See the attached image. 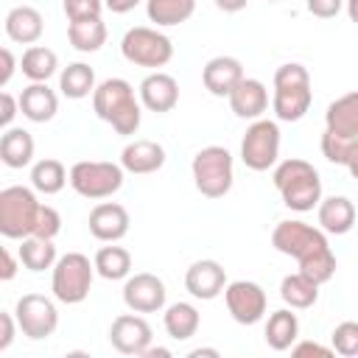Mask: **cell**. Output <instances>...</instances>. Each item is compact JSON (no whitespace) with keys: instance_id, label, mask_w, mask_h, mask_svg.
Segmentation results:
<instances>
[{"instance_id":"obj_1","label":"cell","mask_w":358,"mask_h":358,"mask_svg":"<svg viewBox=\"0 0 358 358\" xmlns=\"http://www.w3.org/2000/svg\"><path fill=\"white\" fill-rule=\"evenodd\" d=\"M271 246L299 263V271L313 282H327L336 274V255L322 229L305 221H280L271 232Z\"/></svg>"},{"instance_id":"obj_2","label":"cell","mask_w":358,"mask_h":358,"mask_svg":"<svg viewBox=\"0 0 358 358\" xmlns=\"http://www.w3.org/2000/svg\"><path fill=\"white\" fill-rule=\"evenodd\" d=\"M92 109L123 137L140 129V101L134 98V87L126 78L101 81L92 92Z\"/></svg>"},{"instance_id":"obj_3","label":"cell","mask_w":358,"mask_h":358,"mask_svg":"<svg viewBox=\"0 0 358 358\" xmlns=\"http://www.w3.org/2000/svg\"><path fill=\"white\" fill-rule=\"evenodd\" d=\"M274 187L280 190L285 207L296 213H308L322 201V179L316 168L299 157H291L277 165L274 171Z\"/></svg>"},{"instance_id":"obj_4","label":"cell","mask_w":358,"mask_h":358,"mask_svg":"<svg viewBox=\"0 0 358 358\" xmlns=\"http://www.w3.org/2000/svg\"><path fill=\"white\" fill-rule=\"evenodd\" d=\"M310 101H313V92H310L308 70L296 62L280 64L274 70V98H271L274 115L285 123H294L310 109Z\"/></svg>"},{"instance_id":"obj_5","label":"cell","mask_w":358,"mask_h":358,"mask_svg":"<svg viewBox=\"0 0 358 358\" xmlns=\"http://www.w3.org/2000/svg\"><path fill=\"white\" fill-rule=\"evenodd\" d=\"M39 207L42 204L36 201L31 187H22V185L3 187L0 190V232H3V238L22 241V238L34 235Z\"/></svg>"},{"instance_id":"obj_6","label":"cell","mask_w":358,"mask_h":358,"mask_svg":"<svg viewBox=\"0 0 358 358\" xmlns=\"http://www.w3.org/2000/svg\"><path fill=\"white\" fill-rule=\"evenodd\" d=\"M193 182L196 190L207 199H221L229 193L235 171H232V154L224 145H207L193 157Z\"/></svg>"},{"instance_id":"obj_7","label":"cell","mask_w":358,"mask_h":358,"mask_svg":"<svg viewBox=\"0 0 358 358\" xmlns=\"http://www.w3.org/2000/svg\"><path fill=\"white\" fill-rule=\"evenodd\" d=\"M92 271H95V263H90L87 255H81V252L62 255L53 266V280H50L53 296L64 305L84 302L92 288Z\"/></svg>"},{"instance_id":"obj_8","label":"cell","mask_w":358,"mask_h":358,"mask_svg":"<svg viewBox=\"0 0 358 358\" xmlns=\"http://www.w3.org/2000/svg\"><path fill=\"white\" fill-rule=\"evenodd\" d=\"M120 53L126 62H131L137 67H165L173 59V45L162 31L137 25L123 34Z\"/></svg>"},{"instance_id":"obj_9","label":"cell","mask_w":358,"mask_h":358,"mask_svg":"<svg viewBox=\"0 0 358 358\" xmlns=\"http://www.w3.org/2000/svg\"><path fill=\"white\" fill-rule=\"evenodd\" d=\"M70 185L84 199H109L123 187V165L84 159L70 168Z\"/></svg>"},{"instance_id":"obj_10","label":"cell","mask_w":358,"mask_h":358,"mask_svg":"<svg viewBox=\"0 0 358 358\" xmlns=\"http://www.w3.org/2000/svg\"><path fill=\"white\" fill-rule=\"evenodd\" d=\"M280 157V126L274 120H255L241 140V159L249 171H268Z\"/></svg>"},{"instance_id":"obj_11","label":"cell","mask_w":358,"mask_h":358,"mask_svg":"<svg viewBox=\"0 0 358 358\" xmlns=\"http://www.w3.org/2000/svg\"><path fill=\"white\" fill-rule=\"evenodd\" d=\"M14 316H17L22 336H28L34 341L53 336V330L59 327V310L42 294H22L14 305Z\"/></svg>"},{"instance_id":"obj_12","label":"cell","mask_w":358,"mask_h":358,"mask_svg":"<svg viewBox=\"0 0 358 358\" xmlns=\"http://www.w3.org/2000/svg\"><path fill=\"white\" fill-rule=\"evenodd\" d=\"M224 302L238 324H257L266 313V291L252 280H235L224 288Z\"/></svg>"},{"instance_id":"obj_13","label":"cell","mask_w":358,"mask_h":358,"mask_svg":"<svg viewBox=\"0 0 358 358\" xmlns=\"http://www.w3.org/2000/svg\"><path fill=\"white\" fill-rule=\"evenodd\" d=\"M165 296H168L165 282L157 274H148V271H140V274L129 277L126 285H123V302L134 313H157V310H162Z\"/></svg>"},{"instance_id":"obj_14","label":"cell","mask_w":358,"mask_h":358,"mask_svg":"<svg viewBox=\"0 0 358 358\" xmlns=\"http://www.w3.org/2000/svg\"><path fill=\"white\" fill-rule=\"evenodd\" d=\"M109 344L120 355H145L151 347V324L137 313H120L109 327Z\"/></svg>"},{"instance_id":"obj_15","label":"cell","mask_w":358,"mask_h":358,"mask_svg":"<svg viewBox=\"0 0 358 358\" xmlns=\"http://www.w3.org/2000/svg\"><path fill=\"white\" fill-rule=\"evenodd\" d=\"M129 213L117 201H101L90 210V232L103 243H115L129 232Z\"/></svg>"},{"instance_id":"obj_16","label":"cell","mask_w":358,"mask_h":358,"mask_svg":"<svg viewBox=\"0 0 358 358\" xmlns=\"http://www.w3.org/2000/svg\"><path fill=\"white\" fill-rule=\"evenodd\" d=\"M241 78H243V64L235 56H215L201 70L204 90L215 98H229V92L241 84Z\"/></svg>"},{"instance_id":"obj_17","label":"cell","mask_w":358,"mask_h":358,"mask_svg":"<svg viewBox=\"0 0 358 358\" xmlns=\"http://www.w3.org/2000/svg\"><path fill=\"white\" fill-rule=\"evenodd\" d=\"M185 288L196 299H215L227 288V271L218 260H196L185 274Z\"/></svg>"},{"instance_id":"obj_18","label":"cell","mask_w":358,"mask_h":358,"mask_svg":"<svg viewBox=\"0 0 358 358\" xmlns=\"http://www.w3.org/2000/svg\"><path fill=\"white\" fill-rule=\"evenodd\" d=\"M140 103L148 112H171L179 103V84L168 73H151L140 81Z\"/></svg>"},{"instance_id":"obj_19","label":"cell","mask_w":358,"mask_h":358,"mask_svg":"<svg viewBox=\"0 0 358 358\" xmlns=\"http://www.w3.org/2000/svg\"><path fill=\"white\" fill-rule=\"evenodd\" d=\"M229 109L243 120H257L268 109V92L266 84L257 78H241V84L229 92Z\"/></svg>"},{"instance_id":"obj_20","label":"cell","mask_w":358,"mask_h":358,"mask_svg":"<svg viewBox=\"0 0 358 358\" xmlns=\"http://www.w3.org/2000/svg\"><path fill=\"white\" fill-rule=\"evenodd\" d=\"M56 109H59V98L48 87V81H31L20 92V112L31 123H48L56 115Z\"/></svg>"},{"instance_id":"obj_21","label":"cell","mask_w":358,"mask_h":358,"mask_svg":"<svg viewBox=\"0 0 358 358\" xmlns=\"http://www.w3.org/2000/svg\"><path fill=\"white\" fill-rule=\"evenodd\" d=\"M6 36L11 42H20V45H34L42 31H45V20L42 14L34 8V6H14L8 14H6Z\"/></svg>"},{"instance_id":"obj_22","label":"cell","mask_w":358,"mask_h":358,"mask_svg":"<svg viewBox=\"0 0 358 358\" xmlns=\"http://www.w3.org/2000/svg\"><path fill=\"white\" fill-rule=\"evenodd\" d=\"M324 129L347 137V140H358V92H347L341 98H336L327 112H324Z\"/></svg>"},{"instance_id":"obj_23","label":"cell","mask_w":358,"mask_h":358,"mask_svg":"<svg viewBox=\"0 0 358 358\" xmlns=\"http://www.w3.org/2000/svg\"><path fill=\"white\" fill-rule=\"evenodd\" d=\"M120 165L129 173H154L165 165V148L154 140H134L123 148Z\"/></svg>"},{"instance_id":"obj_24","label":"cell","mask_w":358,"mask_h":358,"mask_svg":"<svg viewBox=\"0 0 358 358\" xmlns=\"http://www.w3.org/2000/svg\"><path fill=\"white\" fill-rule=\"evenodd\" d=\"M319 224L330 235H344L355 224V204L347 196H330L319 201Z\"/></svg>"},{"instance_id":"obj_25","label":"cell","mask_w":358,"mask_h":358,"mask_svg":"<svg viewBox=\"0 0 358 358\" xmlns=\"http://www.w3.org/2000/svg\"><path fill=\"white\" fill-rule=\"evenodd\" d=\"M0 159L6 168H25L34 159V137L20 126H8L0 137Z\"/></svg>"},{"instance_id":"obj_26","label":"cell","mask_w":358,"mask_h":358,"mask_svg":"<svg viewBox=\"0 0 358 358\" xmlns=\"http://www.w3.org/2000/svg\"><path fill=\"white\" fill-rule=\"evenodd\" d=\"M263 336H266V344L271 350H277V352L291 350L294 341H296V336H299V319H296V313H291L288 308L274 310L268 316V322H266Z\"/></svg>"},{"instance_id":"obj_27","label":"cell","mask_w":358,"mask_h":358,"mask_svg":"<svg viewBox=\"0 0 358 358\" xmlns=\"http://www.w3.org/2000/svg\"><path fill=\"white\" fill-rule=\"evenodd\" d=\"M67 39L76 50L81 53H95L106 42V25L101 17H87V20H70L67 25Z\"/></svg>"},{"instance_id":"obj_28","label":"cell","mask_w":358,"mask_h":358,"mask_svg":"<svg viewBox=\"0 0 358 358\" xmlns=\"http://www.w3.org/2000/svg\"><path fill=\"white\" fill-rule=\"evenodd\" d=\"M280 296H282L285 305H291L296 310H305V308L316 305V299H319V282H313L302 271L285 274L282 282H280Z\"/></svg>"},{"instance_id":"obj_29","label":"cell","mask_w":358,"mask_h":358,"mask_svg":"<svg viewBox=\"0 0 358 358\" xmlns=\"http://www.w3.org/2000/svg\"><path fill=\"white\" fill-rule=\"evenodd\" d=\"M165 330L171 338L176 341H187L190 336H196L199 324H201V316L199 310L190 305V302H173L168 310H165Z\"/></svg>"},{"instance_id":"obj_30","label":"cell","mask_w":358,"mask_h":358,"mask_svg":"<svg viewBox=\"0 0 358 358\" xmlns=\"http://www.w3.org/2000/svg\"><path fill=\"white\" fill-rule=\"evenodd\" d=\"M59 90L73 101L87 98L90 92H95V70L90 64H84V62L67 64L62 70V76H59Z\"/></svg>"},{"instance_id":"obj_31","label":"cell","mask_w":358,"mask_h":358,"mask_svg":"<svg viewBox=\"0 0 358 358\" xmlns=\"http://www.w3.org/2000/svg\"><path fill=\"white\" fill-rule=\"evenodd\" d=\"M20 67H22V76L25 78H31V81H48L56 73V67H59V56L50 48H45V45H31L22 53Z\"/></svg>"},{"instance_id":"obj_32","label":"cell","mask_w":358,"mask_h":358,"mask_svg":"<svg viewBox=\"0 0 358 358\" xmlns=\"http://www.w3.org/2000/svg\"><path fill=\"white\" fill-rule=\"evenodd\" d=\"M67 182H70L67 168H64L59 159H53V157L39 159V162L31 168V185H34V190H39V193H45V196L59 193Z\"/></svg>"},{"instance_id":"obj_33","label":"cell","mask_w":358,"mask_h":358,"mask_svg":"<svg viewBox=\"0 0 358 358\" xmlns=\"http://www.w3.org/2000/svg\"><path fill=\"white\" fill-rule=\"evenodd\" d=\"M56 246L53 241H45V238H36V235H28L22 238V246H20V263L28 268V271H45V268H53L56 266Z\"/></svg>"},{"instance_id":"obj_34","label":"cell","mask_w":358,"mask_h":358,"mask_svg":"<svg viewBox=\"0 0 358 358\" xmlns=\"http://www.w3.org/2000/svg\"><path fill=\"white\" fill-rule=\"evenodd\" d=\"M196 11V0H148L145 14L157 25H179L190 20Z\"/></svg>"},{"instance_id":"obj_35","label":"cell","mask_w":358,"mask_h":358,"mask_svg":"<svg viewBox=\"0 0 358 358\" xmlns=\"http://www.w3.org/2000/svg\"><path fill=\"white\" fill-rule=\"evenodd\" d=\"M92 263L103 280H123L131 271V255L123 246H101Z\"/></svg>"},{"instance_id":"obj_36","label":"cell","mask_w":358,"mask_h":358,"mask_svg":"<svg viewBox=\"0 0 358 358\" xmlns=\"http://www.w3.org/2000/svg\"><path fill=\"white\" fill-rule=\"evenodd\" d=\"M330 341H333L330 347H333L338 355H347V358L358 355V322H341V324L333 330Z\"/></svg>"},{"instance_id":"obj_37","label":"cell","mask_w":358,"mask_h":358,"mask_svg":"<svg viewBox=\"0 0 358 358\" xmlns=\"http://www.w3.org/2000/svg\"><path fill=\"white\" fill-rule=\"evenodd\" d=\"M352 143H355V140L338 137V134H333V131L324 129V134H322V154H324L330 162H336V165H347V157H350V151H352Z\"/></svg>"},{"instance_id":"obj_38","label":"cell","mask_w":358,"mask_h":358,"mask_svg":"<svg viewBox=\"0 0 358 358\" xmlns=\"http://www.w3.org/2000/svg\"><path fill=\"white\" fill-rule=\"evenodd\" d=\"M59 232H62V215H59L50 204H42V207H39L36 227H34V235H36V238H45V241H53Z\"/></svg>"},{"instance_id":"obj_39","label":"cell","mask_w":358,"mask_h":358,"mask_svg":"<svg viewBox=\"0 0 358 358\" xmlns=\"http://www.w3.org/2000/svg\"><path fill=\"white\" fill-rule=\"evenodd\" d=\"M103 0H64V14L67 20H87V17H101Z\"/></svg>"},{"instance_id":"obj_40","label":"cell","mask_w":358,"mask_h":358,"mask_svg":"<svg viewBox=\"0 0 358 358\" xmlns=\"http://www.w3.org/2000/svg\"><path fill=\"white\" fill-rule=\"evenodd\" d=\"M17 327H20V324H17V316L8 313V310H3V313H0V352H6V350L11 347Z\"/></svg>"},{"instance_id":"obj_41","label":"cell","mask_w":358,"mask_h":358,"mask_svg":"<svg viewBox=\"0 0 358 358\" xmlns=\"http://www.w3.org/2000/svg\"><path fill=\"white\" fill-rule=\"evenodd\" d=\"M341 6H344V0H308V11L313 17H322V20L336 17L341 11Z\"/></svg>"},{"instance_id":"obj_42","label":"cell","mask_w":358,"mask_h":358,"mask_svg":"<svg viewBox=\"0 0 358 358\" xmlns=\"http://www.w3.org/2000/svg\"><path fill=\"white\" fill-rule=\"evenodd\" d=\"M20 112V98H14L11 92H0V126L8 129L14 115Z\"/></svg>"},{"instance_id":"obj_43","label":"cell","mask_w":358,"mask_h":358,"mask_svg":"<svg viewBox=\"0 0 358 358\" xmlns=\"http://www.w3.org/2000/svg\"><path fill=\"white\" fill-rule=\"evenodd\" d=\"M291 352H294L296 358L310 355V352H313V355H324V358H327V355H333L336 350H333V347H324V344H316V341H299L296 347H291Z\"/></svg>"},{"instance_id":"obj_44","label":"cell","mask_w":358,"mask_h":358,"mask_svg":"<svg viewBox=\"0 0 358 358\" xmlns=\"http://www.w3.org/2000/svg\"><path fill=\"white\" fill-rule=\"evenodd\" d=\"M0 59H3V67H0V87H6V84L11 81V76H14L17 59H14V53H11L8 48H3V50H0Z\"/></svg>"},{"instance_id":"obj_45","label":"cell","mask_w":358,"mask_h":358,"mask_svg":"<svg viewBox=\"0 0 358 358\" xmlns=\"http://www.w3.org/2000/svg\"><path fill=\"white\" fill-rule=\"evenodd\" d=\"M14 274H17V257H14L8 249H3V268H0V280H3V282H8Z\"/></svg>"},{"instance_id":"obj_46","label":"cell","mask_w":358,"mask_h":358,"mask_svg":"<svg viewBox=\"0 0 358 358\" xmlns=\"http://www.w3.org/2000/svg\"><path fill=\"white\" fill-rule=\"evenodd\" d=\"M103 3H106L109 11H115V14H126V11H131L140 0H103Z\"/></svg>"},{"instance_id":"obj_47","label":"cell","mask_w":358,"mask_h":358,"mask_svg":"<svg viewBox=\"0 0 358 358\" xmlns=\"http://www.w3.org/2000/svg\"><path fill=\"white\" fill-rule=\"evenodd\" d=\"M246 3H249V0H215V6H218L221 11H227V14H235V11L246 8Z\"/></svg>"},{"instance_id":"obj_48","label":"cell","mask_w":358,"mask_h":358,"mask_svg":"<svg viewBox=\"0 0 358 358\" xmlns=\"http://www.w3.org/2000/svg\"><path fill=\"white\" fill-rule=\"evenodd\" d=\"M347 171L352 173V179H358V140L352 143V151L347 157Z\"/></svg>"},{"instance_id":"obj_49","label":"cell","mask_w":358,"mask_h":358,"mask_svg":"<svg viewBox=\"0 0 358 358\" xmlns=\"http://www.w3.org/2000/svg\"><path fill=\"white\" fill-rule=\"evenodd\" d=\"M347 14H350V20L358 25V0H347Z\"/></svg>"},{"instance_id":"obj_50","label":"cell","mask_w":358,"mask_h":358,"mask_svg":"<svg viewBox=\"0 0 358 358\" xmlns=\"http://www.w3.org/2000/svg\"><path fill=\"white\" fill-rule=\"evenodd\" d=\"M157 355H171V350H165V347H148L145 350V358H157Z\"/></svg>"},{"instance_id":"obj_51","label":"cell","mask_w":358,"mask_h":358,"mask_svg":"<svg viewBox=\"0 0 358 358\" xmlns=\"http://www.w3.org/2000/svg\"><path fill=\"white\" fill-rule=\"evenodd\" d=\"M199 355H218V350H207V347H199L190 352V358H199Z\"/></svg>"},{"instance_id":"obj_52","label":"cell","mask_w":358,"mask_h":358,"mask_svg":"<svg viewBox=\"0 0 358 358\" xmlns=\"http://www.w3.org/2000/svg\"><path fill=\"white\" fill-rule=\"evenodd\" d=\"M268 3H277V0H268Z\"/></svg>"}]
</instances>
